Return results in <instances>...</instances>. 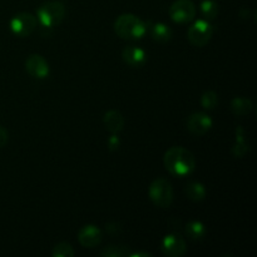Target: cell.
Here are the masks:
<instances>
[{
    "label": "cell",
    "instance_id": "1",
    "mask_svg": "<svg viewBox=\"0 0 257 257\" xmlns=\"http://www.w3.org/2000/svg\"><path fill=\"white\" fill-rule=\"evenodd\" d=\"M163 163L168 172L176 177H186L196 170V157L191 151L181 146H173L163 157Z\"/></svg>",
    "mask_w": 257,
    "mask_h": 257
},
{
    "label": "cell",
    "instance_id": "2",
    "mask_svg": "<svg viewBox=\"0 0 257 257\" xmlns=\"http://www.w3.org/2000/svg\"><path fill=\"white\" fill-rule=\"evenodd\" d=\"M114 32L127 40H137L147 33V24L135 14H122L115 19Z\"/></svg>",
    "mask_w": 257,
    "mask_h": 257
},
{
    "label": "cell",
    "instance_id": "3",
    "mask_svg": "<svg viewBox=\"0 0 257 257\" xmlns=\"http://www.w3.org/2000/svg\"><path fill=\"white\" fill-rule=\"evenodd\" d=\"M65 17V7L60 2H47L37 10V20L44 28L59 25Z\"/></svg>",
    "mask_w": 257,
    "mask_h": 257
},
{
    "label": "cell",
    "instance_id": "4",
    "mask_svg": "<svg viewBox=\"0 0 257 257\" xmlns=\"http://www.w3.org/2000/svg\"><path fill=\"white\" fill-rule=\"evenodd\" d=\"M148 196L155 206L168 208L173 202V187L170 181L166 178H157L150 185Z\"/></svg>",
    "mask_w": 257,
    "mask_h": 257
},
{
    "label": "cell",
    "instance_id": "5",
    "mask_svg": "<svg viewBox=\"0 0 257 257\" xmlns=\"http://www.w3.org/2000/svg\"><path fill=\"white\" fill-rule=\"evenodd\" d=\"M213 35V27L210 20L198 19L187 30L188 42L192 45L202 48L210 43Z\"/></svg>",
    "mask_w": 257,
    "mask_h": 257
},
{
    "label": "cell",
    "instance_id": "6",
    "mask_svg": "<svg viewBox=\"0 0 257 257\" xmlns=\"http://www.w3.org/2000/svg\"><path fill=\"white\" fill-rule=\"evenodd\" d=\"M170 18L177 24H187L196 17V5L191 0H176L168 10Z\"/></svg>",
    "mask_w": 257,
    "mask_h": 257
},
{
    "label": "cell",
    "instance_id": "7",
    "mask_svg": "<svg viewBox=\"0 0 257 257\" xmlns=\"http://www.w3.org/2000/svg\"><path fill=\"white\" fill-rule=\"evenodd\" d=\"M37 18L30 13H18L10 20V29L18 37H28L37 28Z\"/></svg>",
    "mask_w": 257,
    "mask_h": 257
},
{
    "label": "cell",
    "instance_id": "8",
    "mask_svg": "<svg viewBox=\"0 0 257 257\" xmlns=\"http://www.w3.org/2000/svg\"><path fill=\"white\" fill-rule=\"evenodd\" d=\"M161 250L165 256L168 257H181L187 251L185 238L181 237L177 233H170L166 236L161 243Z\"/></svg>",
    "mask_w": 257,
    "mask_h": 257
},
{
    "label": "cell",
    "instance_id": "9",
    "mask_svg": "<svg viewBox=\"0 0 257 257\" xmlns=\"http://www.w3.org/2000/svg\"><path fill=\"white\" fill-rule=\"evenodd\" d=\"M25 70L35 79H45L49 75V63L40 54H32L25 62Z\"/></svg>",
    "mask_w": 257,
    "mask_h": 257
},
{
    "label": "cell",
    "instance_id": "10",
    "mask_svg": "<svg viewBox=\"0 0 257 257\" xmlns=\"http://www.w3.org/2000/svg\"><path fill=\"white\" fill-rule=\"evenodd\" d=\"M103 240V233L100 228L95 225H85L78 232V241L85 248H93L100 245Z\"/></svg>",
    "mask_w": 257,
    "mask_h": 257
},
{
    "label": "cell",
    "instance_id": "11",
    "mask_svg": "<svg viewBox=\"0 0 257 257\" xmlns=\"http://www.w3.org/2000/svg\"><path fill=\"white\" fill-rule=\"evenodd\" d=\"M213 122L211 117L206 113H192L187 119V128L192 135L203 136L212 128Z\"/></svg>",
    "mask_w": 257,
    "mask_h": 257
},
{
    "label": "cell",
    "instance_id": "12",
    "mask_svg": "<svg viewBox=\"0 0 257 257\" xmlns=\"http://www.w3.org/2000/svg\"><path fill=\"white\" fill-rule=\"evenodd\" d=\"M122 59L132 68H140L147 62V53L137 45H128L122 50Z\"/></svg>",
    "mask_w": 257,
    "mask_h": 257
},
{
    "label": "cell",
    "instance_id": "13",
    "mask_svg": "<svg viewBox=\"0 0 257 257\" xmlns=\"http://www.w3.org/2000/svg\"><path fill=\"white\" fill-rule=\"evenodd\" d=\"M148 25L150 27H147V30H150L151 37L156 42L167 43L172 39V29L165 23H148Z\"/></svg>",
    "mask_w": 257,
    "mask_h": 257
},
{
    "label": "cell",
    "instance_id": "14",
    "mask_svg": "<svg viewBox=\"0 0 257 257\" xmlns=\"http://www.w3.org/2000/svg\"><path fill=\"white\" fill-rule=\"evenodd\" d=\"M103 122H104L105 128L112 135H118L123 130V127H124V117L122 115V113L114 109L108 110L105 113L104 118H103Z\"/></svg>",
    "mask_w": 257,
    "mask_h": 257
},
{
    "label": "cell",
    "instance_id": "15",
    "mask_svg": "<svg viewBox=\"0 0 257 257\" xmlns=\"http://www.w3.org/2000/svg\"><path fill=\"white\" fill-rule=\"evenodd\" d=\"M186 235L190 240L192 241H201L205 238L207 230H206V226L203 225L201 221L192 220L190 222H187L186 225Z\"/></svg>",
    "mask_w": 257,
    "mask_h": 257
},
{
    "label": "cell",
    "instance_id": "16",
    "mask_svg": "<svg viewBox=\"0 0 257 257\" xmlns=\"http://www.w3.org/2000/svg\"><path fill=\"white\" fill-rule=\"evenodd\" d=\"M186 195L193 202H201L206 198L207 196V190H206L205 186L201 182H197V181H193V182H190L187 186H186L185 190Z\"/></svg>",
    "mask_w": 257,
    "mask_h": 257
},
{
    "label": "cell",
    "instance_id": "17",
    "mask_svg": "<svg viewBox=\"0 0 257 257\" xmlns=\"http://www.w3.org/2000/svg\"><path fill=\"white\" fill-rule=\"evenodd\" d=\"M253 104L248 98L245 97H236L231 102V109L236 115H246L250 114L252 110Z\"/></svg>",
    "mask_w": 257,
    "mask_h": 257
},
{
    "label": "cell",
    "instance_id": "18",
    "mask_svg": "<svg viewBox=\"0 0 257 257\" xmlns=\"http://www.w3.org/2000/svg\"><path fill=\"white\" fill-rule=\"evenodd\" d=\"M248 146L245 140V131L242 127H238L236 130V143L232 148V153L236 157H242L247 153Z\"/></svg>",
    "mask_w": 257,
    "mask_h": 257
},
{
    "label": "cell",
    "instance_id": "19",
    "mask_svg": "<svg viewBox=\"0 0 257 257\" xmlns=\"http://www.w3.org/2000/svg\"><path fill=\"white\" fill-rule=\"evenodd\" d=\"M200 9L206 20L215 19L218 15V12H220L218 3L215 2V0H203L200 5Z\"/></svg>",
    "mask_w": 257,
    "mask_h": 257
},
{
    "label": "cell",
    "instance_id": "20",
    "mask_svg": "<svg viewBox=\"0 0 257 257\" xmlns=\"http://www.w3.org/2000/svg\"><path fill=\"white\" fill-rule=\"evenodd\" d=\"M201 105L207 110L215 109L218 105L217 93L212 92V90H207V92L203 93L202 97H201Z\"/></svg>",
    "mask_w": 257,
    "mask_h": 257
},
{
    "label": "cell",
    "instance_id": "21",
    "mask_svg": "<svg viewBox=\"0 0 257 257\" xmlns=\"http://www.w3.org/2000/svg\"><path fill=\"white\" fill-rule=\"evenodd\" d=\"M99 255L104 257H127L130 255V252H128L127 247H124V246L110 245L108 247L103 248Z\"/></svg>",
    "mask_w": 257,
    "mask_h": 257
},
{
    "label": "cell",
    "instance_id": "22",
    "mask_svg": "<svg viewBox=\"0 0 257 257\" xmlns=\"http://www.w3.org/2000/svg\"><path fill=\"white\" fill-rule=\"evenodd\" d=\"M53 257H74L75 251L68 242H60L54 246L52 251Z\"/></svg>",
    "mask_w": 257,
    "mask_h": 257
},
{
    "label": "cell",
    "instance_id": "23",
    "mask_svg": "<svg viewBox=\"0 0 257 257\" xmlns=\"http://www.w3.org/2000/svg\"><path fill=\"white\" fill-rule=\"evenodd\" d=\"M8 140H9V133H8V131L3 125H0V148H3L7 145Z\"/></svg>",
    "mask_w": 257,
    "mask_h": 257
},
{
    "label": "cell",
    "instance_id": "24",
    "mask_svg": "<svg viewBox=\"0 0 257 257\" xmlns=\"http://www.w3.org/2000/svg\"><path fill=\"white\" fill-rule=\"evenodd\" d=\"M109 147L112 148V150H117V148L119 147V140H118V137L115 135H113L112 137H110Z\"/></svg>",
    "mask_w": 257,
    "mask_h": 257
},
{
    "label": "cell",
    "instance_id": "25",
    "mask_svg": "<svg viewBox=\"0 0 257 257\" xmlns=\"http://www.w3.org/2000/svg\"><path fill=\"white\" fill-rule=\"evenodd\" d=\"M130 257H148V256H152L151 253L148 252H130Z\"/></svg>",
    "mask_w": 257,
    "mask_h": 257
}]
</instances>
